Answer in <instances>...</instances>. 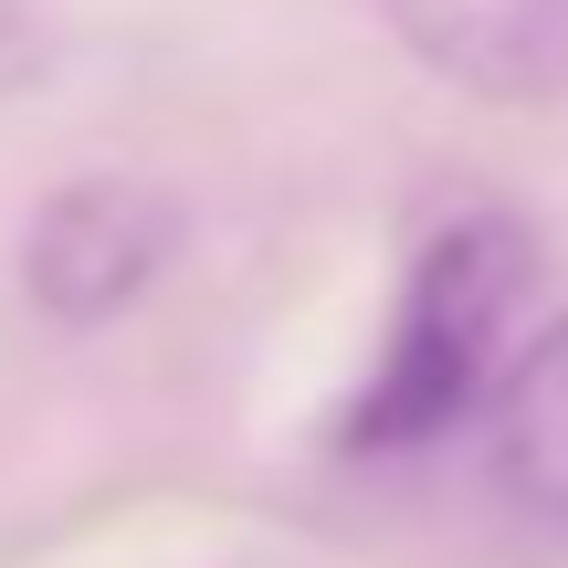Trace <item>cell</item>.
Masks as SVG:
<instances>
[{
  "mask_svg": "<svg viewBox=\"0 0 568 568\" xmlns=\"http://www.w3.org/2000/svg\"><path fill=\"white\" fill-rule=\"evenodd\" d=\"M169 243H180V211L148 180H74L32 211L21 232V295L53 326H105L159 284Z\"/></svg>",
  "mask_w": 568,
  "mask_h": 568,
  "instance_id": "cell-2",
  "label": "cell"
},
{
  "mask_svg": "<svg viewBox=\"0 0 568 568\" xmlns=\"http://www.w3.org/2000/svg\"><path fill=\"white\" fill-rule=\"evenodd\" d=\"M368 21L485 105L568 95V0H368Z\"/></svg>",
  "mask_w": 568,
  "mask_h": 568,
  "instance_id": "cell-3",
  "label": "cell"
},
{
  "mask_svg": "<svg viewBox=\"0 0 568 568\" xmlns=\"http://www.w3.org/2000/svg\"><path fill=\"white\" fill-rule=\"evenodd\" d=\"M21 74H32V21L0 0V84H21Z\"/></svg>",
  "mask_w": 568,
  "mask_h": 568,
  "instance_id": "cell-5",
  "label": "cell"
},
{
  "mask_svg": "<svg viewBox=\"0 0 568 568\" xmlns=\"http://www.w3.org/2000/svg\"><path fill=\"white\" fill-rule=\"evenodd\" d=\"M243 568H295V558H243Z\"/></svg>",
  "mask_w": 568,
  "mask_h": 568,
  "instance_id": "cell-6",
  "label": "cell"
},
{
  "mask_svg": "<svg viewBox=\"0 0 568 568\" xmlns=\"http://www.w3.org/2000/svg\"><path fill=\"white\" fill-rule=\"evenodd\" d=\"M516 295H527V232L495 222V211L443 222L400 274V305H389V337H379V358H368L358 400L337 410V453L389 464V453L443 443L495 389V368H506Z\"/></svg>",
  "mask_w": 568,
  "mask_h": 568,
  "instance_id": "cell-1",
  "label": "cell"
},
{
  "mask_svg": "<svg viewBox=\"0 0 568 568\" xmlns=\"http://www.w3.org/2000/svg\"><path fill=\"white\" fill-rule=\"evenodd\" d=\"M485 410H495V474H506L527 506L568 516V305L495 368Z\"/></svg>",
  "mask_w": 568,
  "mask_h": 568,
  "instance_id": "cell-4",
  "label": "cell"
}]
</instances>
